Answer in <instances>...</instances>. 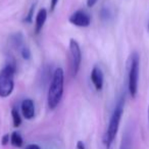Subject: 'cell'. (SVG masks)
Here are the masks:
<instances>
[{
	"mask_svg": "<svg viewBox=\"0 0 149 149\" xmlns=\"http://www.w3.org/2000/svg\"><path fill=\"white\" fill-rule=\"evenodd\" d=\"M97 1L98 0H86V3H87L88 7H93L97 3Z\"/></svg>",
	"mask_w": 149,
	"mask_h": 149,
	"instance_id": "20",
	"label": "cell"
},
{
	"mask_svg": "<svg viewBox=\"0 0 149 149\" xmlns=\"http://www.w3.org/2000/svg\"><path fill=\"white\" fill-rule=\"evenodd\" d=\"M129 143V138L128 137H125L124 140H123V145L120 149H127V144Z\"/></svg>",
	"mask_w": 149,
	"mask_h": 149,
	"instance_id": "21",
	"label": "cell"
},
{
	"mask_svg": "<svg viewBox=\"0 0 149 149\" xmlns=\"http://www.w3.org/2000/svg\"><path fill=\"white\" fill-rule=\"evenodd\" d=\"M24 149H41V147L37 144H29V145H27Z\"/></svg>",
	"mask_w": 149,
	"mask_h": 149,
	"instance_id": "18",
	"label": "cell"
},
{
	"mask_svg": "<svg viewBox=\"0 0 149 149\" xmlns=\"http://www.w3.org/2000/svg\"><path fill=\"white\" fill-rule=\"evenodd\" d=\"M17 65L15 61H9L0 70V97H8L15 88V74Z\"/></svg>",
	"mask_w": 149,
	"mask_h": 149,
	"instance_id": "3",
	"label": "cell"
},
{
	"mask_svg": "<svg viewBox=\"0 0 149 149\" xmlns=\"http://www.w3.org/2000/svg\"><path fill=\"white\" fill-rule=\"evenodd\" d=\"M9 141H10V136H9V134H5L4 136L1 138V144H2L3 146H5V145L8 144Z\"/></svg>",
	"mask_w": 149,
	"mask_h": 149,
	"instance_id": "16",
	"label": "cell"
},
{
	"mask_svg": "<svg viewBox=\"0 0 149 149\" xmlns=\"http://www.w3.org/2000/svg\"><path fill=\"white\" fill-rule=\"evenodd\" d=\"M10 143L13 146L15 147H22L24 145V140H23V137L21 136V134L17 132H13V134L10 135Z\"/></svg>",
	"mask_w": 149,
	"mask_h": 149,
	"instance_id": "11",
	"label": "cell"
},
{
	"mask_svg": "<svg viewBox=\"0 0 149 149\" xmlns=\"http://www.w3.org/2000/svg\"><path fill=\"white\" fill-rule=\"evenodd\" d=\"M90 79L93 84L94 88H95L97 91H100L103 88V83H104V77H103V72H102L101 68L98 65H94L93 68L91 70V74H90Z\"/></svg>",
	"mask_w": 149,
	"mask_h": 149,
	"instance_id": "7",
	"label": "cell"
},
{
	"mask_svg": "<svg viewBox=\"0 0 149 149\" xmlns=\"http://www.w3.org/2000/svg\"><path fill=\"white\" fill-rule=\"evenodd\" d=\"M11 116H13V127L15 128H19L22 125V118L21 114H19V110L17 108L13 107L11 109Z\"/></svg>",
	"mask_w": 149,
	"mask_h": 149,
	"instance_id": "12",
	"label": "cell"
},
{
	"mask_svg": "<svg viewBox=\"0 0 149 149\" xmlns=\"http://www.w3.org/2000/svg\"><path fill=\"white\" fill-rule=\"evenodd\" d=\"M58 4V0H50V13L54 11L56 5Z\"/></svg>",
	"mask_w": 149,
	"mask_h": 149,
	"instance_id": "17",
	"label": "cell"
},
{
	"mask_svg": "<svg viewBox=\"0 0 149 149\" xmlns=\"http://www.w3.org/2000/svg\"><path fill=\"white\" fill-rule=\"evenodd\" d=\"M112 17V13L108 7H102L101 10H100V19L103 22H109Z\"/></svg>",
	"mask_w": 149,
	"mask_h": 149,
	"instance_id": "13",
	"label": "cell"
},
{
	"mask_svg": "<svg viewBox=\"0 0 149 149\" xmlns=\"http://www.w3.org/2000/svg\"><path fill=\"white\" fill-rule=\"evenodd\" d=\"M76 147H77V149H86V145L83 141H78Z\"/></svg>",
	"mask_w": 149,
	"mask_h": 149,
	"instance_id": "19",
	"label": "cell"
},
{
	"mask_svg": "<svg viewBox=\"0 0 149 149\" xmlns=\"http://www.w3.org/2000/svg\"><path fill=\"white\" fill-rule=\"evenodd\" d=\"M21 54H22V57L26 60H29L31 59V56H32V53H31V50L28 46L24 45L23 47L21 48Z\"/></svg>",
	"mask_w": 149,
	"mask_h": 149,
	"instance_id": "15",
	"label": "cell"
},
{
	"mask_svg": "<svg viewBox=\"0 0 149 149\" xmlns=\"http://www.w3.org/2000/svg\"><path fill=\"white\" fill-rule=\"evenodd\" d=\"M147 29H148V32H149V21H148V26H147Z\"/></svg>",
	"mask_w": 149,
	"mask_h": 149,
	"instance_id": "23",
	"label": "cell"
},
{
	"mask_svg": "<svg viewBox=\"0 0 149 149\" xmlns=\"http://www.w3.org/2000/svg\"><path fill=\"white\" fill-rule=\"evenodd\" d=\"M21 110L26 120H32L35 116V104L33 100L30 98L23 100L21 104Z\"/></svg>",
	"mask_w": 149,
	"mask_h": 149,
	"instance_id": "8",
	"label": "cell"
},
{
	"mask_svg": "<svg viewBox=\"0 0 149 149\" xmlns=\"http://www.w3.org/2000/svg\"><path fill=\"white\" fill-rule=\"evenodd\" d=\"M64 87V72L61 68H57L53 72L51 83L47 93V105L50 110H54L61 101Z\"/></svg>",
	"mask_w": 149,
	"mask_h": 149,
	"instance_id": "1",
	"label": "cell"
},
{
	"mask_svg": "<svg viewBox=\"0 0 149 149\" xmlns=\"http://www.w3.org/2000/svg\"><path fill=\"white\" fill-rule=\"evenodd\" d=\"M24 40H25V38H24L23 33L17 32L9 37V44L15 49H21L24 46Z\"/></svg>",
	"mask_w": 149,
	"mask_h": 149,
	"instance_id": "10",
	"label": "cell"
},
{
	"mask_svg": "<svg viewBox=\"0 0 149 149\" xmlns=\"http://www.w3.org/2000/svg\"><path fill=\"white\" fill-rule=\"evenodd\" d=\"M82 62V50L77 40H70V70L72 78L77 77L81 68Z\"/></svg>",
	"mask_w": 149,
	"mask_h": 149,
	"instance_id": "5",
	"label": "cell"
},
{
	"mask_svg": "<svg viewBox=\"0 0 149 149\" xmlns=\"http://www.w3.org/2000/svg\"><path fill=\"white\" fill-rule=\"evenodd\" d=\"M124 105H125V95H122L118 99V101H116L114 109L109 118L107 130H106L103 137V144L105 145V147L107 149L110 148V146L113 143L114 139L116 137V134L118 132L120 120H122L123 113H124Z\"/></svg>",
	"mask_w": 149,
	"mask_h": 149,
	"instance_id": "2",
	"label": "cell"
},
{
	"mask_svg": "<svg viewBox=\"0 0 149 149\" xmlns=\"http://www.w3.org/2000/svg\"><path fill=\"white\" fill-rule=\"evenodd\" d=\"M128 89L131 97L135 98L138 93L139 72H140V56L134 51L129 57L128 61Z\"/></svg>",
	"mask_w": 149,
	"mask_h": 149,
	"instance_id": "4",
	"label": "cell"
},
{
	"mask_svg": "<svg viewBox=\"0 0 149 149\" xmlns=\"http://www.w3.org/2000/svg\"><path fill=\"white\" fill-rule=\"evenodd\" d=\"M68 22L72 25L76 26V27L86 28V27H89L90 24H91V15L86 10L79 9V10L74 11L70 15V19H68Z\"/></svg>",
	"mask_w": 149,
	"mask_h": 149,
	"instance_id": "6",
	"label": "cell"
},
{
	"mask_svg": "<svg viewBox=\"0 0 149 149\" xmlns=\"http://www.w3.org/2000/svg\"><path fill=\"white\" fill-rule=\"evenodd\" d=\"M147 116H148V126H149V105H148V111H147Z\"/></svg>",
	"mask_w": 149,
	"mask_h": 149,
	"instance_id": "22",
	"label": "cell"
},
{
	"mask_svg": "<svg viewBox=\"0 0 149 149\" xmlns=\"http://www.w3.org/2000/svg\"><path fill=\"white\" fill-rule=\"evenodd\" d=\"M36 3H37V2H34L33 4L31 5V7H30V10H29V13H28V15H26L25 19H24V22H25V23L31 24L32 22H33V17H34V11H35Z\"/></svg>",
	"mask_w": 149,
	"mask_h": 149,
	"instance_id": "14",
	"label": "cell"
},
{
	"mask_svg": "<svg viewBox=\"0 0 149 149\" xmlns=\"http://www.w3.org/2000/svg\"><path fill=\"white\" fill-rule=\"evenodd\" d=\"M47 19V10L45 8H41L38 11L36 15V22H35V32L36 34H39L42 31L44 25Z\"/></svg>",
	"mask_w": 149,
	"mask_h": 149,
	"instance_id": "9",
	"label": "cell"
}]
</instances>
